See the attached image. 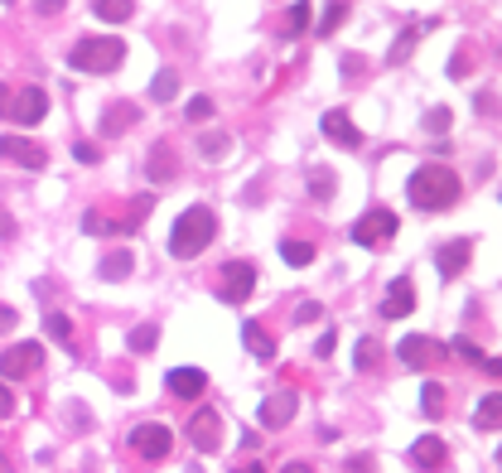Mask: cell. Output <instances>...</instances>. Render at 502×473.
I'll use <instances>...</instances> for the list:
<instances>
[{
  "mask_svg": "<svg viewBox=\"0 0 502 473\" xmlns=\"http://www.w3.org/2000/svg\"><path fill=\"white\" fill-rule=\"evenodd\" d=\"M213 236H218V218H213V208L193 203V208H184V213L174 218L170 256H174V261H193V256L203 252V246H213Z\"/></svg>",
  "mask_w": 502,
  "mask_h": 473,
  "instance_id": "obj_1",
  "label": "cell"
},
{
  "mask_svg": "<svg viewBox=\"0 0 502 473\" xmlns=\"http://www.w3.org/2000/svg\"><path fill=\"white\" fill-rule=\"evenodd\" d=\"M406 199H411V208H421V213H440V208H450L459 199V174L444 170V164H421L406 184Z\"/></svg>",
  "mask_w": 502,
  "mask_h": 473,
  "instance_id": "obj_2",
  "label": "cell"
},
{
  "mask_svg": "<svg viewBox=\"0 0 502 473\" xmlns=\"http://www.w3.org/2000/svg\"><path fill=\"white\" fill-rule=\"evenodd\" d=\"M68 63H73L78 73H116L126 63V44L121 39H78Z\"/></svg>",
  "mask_w": 502,
  "mask_h": 473,
  "instance_id": "obj_3",
  "label": "cell"
},
{
  "mask_svg": "<svg viewBox=\"0 0 502 473\" xmlns=\"http://www.w3.org/2000/svg\"><path fill=\"white\" fill-rule=\"evenodd\" d=\"M396 227H401V222H396L392 208H367V213L353 222V242L358 246H386L396 236Z\"/></svg>",
  "mask_w": 502,
  "mask_h": 473,
  "instance_id": "obj_4",
  "label": "cell"
},
{
  "mask_svg": "<svg viewBox=\"0 0 502 473\" xmlns=\"http://www.w3.org/2000/svg\"><path fill=\"white\" fill-rule=\"evenodd\" d=\"M39 363H44V348L39 343H15V348H5L0 353V377L5 382H30Z\"/></svg>",
  "mask_w": 502,
  "mask_h": 473,
  "instance_id": "obj_5",
  "label": "cell"
},
{
  "mask_svg": "<svg viewBox=\"0 0 502 473\" xmlns=\"http://www.w3.org/2000/svg\"><path fill=\"white\" fill-rule=\"evenodd\" d=\"M396 357H401L411 372H425V367L444 363V343H440V339H425V333H406V339L396 343Z\"/></svg>",
  "mask_w": 502,
  "mask_h": 473,
  "instance_id": "obj_6",
  "label": "cell"
},
{
  "mask_svg": "<svg viewBox=\"0 0 502 473\" xmlns=\"http://www.w3.org/2000/svg\"><path fill=\"white\" fill-rule=\"evenodd\" d=\"M131 450L141 454V459H150V464H160V459H170V450H174V430L170 425H135L131 430Z\"/></svg>",
  "mask_w": 502,
  "mask_h": 473,
  "instance_id": "obj_7",
  "label": "cell"
},
{
  "mask_svg": "<svg viewBox=\"0 0 502 473\" xmlns=\"http://www.w3.org/2000/svg\"><path fill=\"white\" fill-rule=\"evenodd\" d=\"M251 290H256V266H251V261H228L218 275V295L228 304H242Z\"/></svg>",
  "mask_w": 502,
  "mask_h": 473,
  "instance_id": "obj_8",
  "label": "cell"
},
{
  "mask_svg": "<svg viewBox=\"0 0 502 473\" xmlns=\"http://www.w3.org/2000/svg\"><path fill=\"white\" fill-rule=\"evenodd\" d=\"M49 116V92L44 88H15L10 97V116L5 121H20V126H39Z\"/></svg>",
  "mask_w": 502,
  "mask_h": 473,
  "instance_id": "obj_9",
  "label": "cell"
},
{
  "mask_svg": "<svg viewBox=\"0 0 502 473\" xmlns=\"http://www.w3.org/2000/svg\"><path fill=\"white\" fill-rule=\"evenodd\" d=\"M189 440H193V450H199V454H213L222 444V415L213 406H199V411H193V421H189Z\"/></svg>",
  "mask_w": 502,
  "mask_h": 473,
  "instance_id": "obj_10",
  "label": "cell"
},
{
  "mask_svg": "<svg viewBox=\"0 0 502 473\" xmlns=\"http://www.w3.org/2000/svg\"><path fill=\"white\" fill-rule=\"evenodd\" d=\"M0 160H15L24 170H49V150L24 135H0Z\"/></svg>",
  "mask_w": 502,
  "mask_h": 473,
  "instance_id": "obj_11",
  "label": "cell"
},
{
  "mask_svg": "<svg viewBox=\"0 0 502 473\" xmlns=\"http://www.w3.org/2000/svg\"><path fill=\"white\" fill-rule=\"evenodd\" d=\"M295 415H300V396H295V392H275V396L261 401L256 421L266 425V430H285L290 421H295Z\"/></svg>",
  "mask_w": 502,
  "mask_h": 473,
  "instance_id": "obj_12",
  "label": "cell"
},
{
  "mask_svg": "<svg viewBox=\"0 0 502 473\" xmlns=\"http://www.w3.org/2000/svg\"><path fill=\"white\" fill-rule=\"evenodd\" d=\"M319 131H324L333 145H343V150H358V145H362V131L353 126V116H348V111H324Z\"/></svg>",
  "mask_w": 502,
  "mask_h": 473,
  "instance_id": "obj_13",
  "label": "cell"
},
{
  "mask_svg": "<svg viewBox=\"0 0 502 473\" xmlns=\"http://www.w3.org/2000/svg\"><path fill=\"white\" fill-rule=\"evenodd\" d=\"M469 261H473V242L459 236V242H444L440 252H435V271L444 275V281H454V275H464Z\"/></svg>",
  "mask_w": 502,
  "mask_h": 473,
  "instance_id": "obj_14",
  "label": "cell"
},
{
  "mask_svg": "<svg viewBox=\"0 0 502 473\" xmlns=\"http://www.w3.org/2000/svg\"><path fill=\"white\" fill-rule=\"evenodd\" d=\"M411 464L421 468V473H435V468L450 464V450H444L440 435H421V440L411 444Z\"/></svg>",
  "mask_w": 502,
  "mask_h": 473,
  "instance_id": "obj_15",
  "label": "cell"
},
{
  "mask_svg": "<svg viewBox=\"0 0 502 473\" xmlns=\"http://www.w3.org/2000/svg\"><path fill=\"white\" fill-rule=\"evenodd\" d=\"M164 386H170L179 401H199V396L208 392V377H203L199 367H174L170 377H164Z\"/></svg>",
  "mask_w": 502,
  "mask_h": 473,
  "instance_id": "obj_16",
  "label": "cell"
},
{
  "mask_svg": "<svg viewBox=\"0 0 502 473\" xmlns=\"http://www.w3.org/2000/svg\"><path fill=\"white\" fill-rule=\"evenodd\" d=\"M135 126H141V107H135V102H111L102 111V131L107 135H126V131H135Z\"/></svg>",
  "mask_w": 502,
  "mask_h": 473,
  "instance_id": "obj_17",
  "label": "cell"
},
{
  "mask_svg": "<svg viewBox=\"0 0 502 473\" xmlns=\"http://www.w3.org/2000/svg\"><path fill=\"white\" fill-rule=\"evenodd\" d=\"M415 310V290H411V281L401 275V281H392L386 285V300H382V314L386 319H406Z\"/></svg>",
  "mask_w": 502,
  "mask_h": 473,
  "instance_id": "obj_18",
  "label": "cell"
},
{
  "mask_svg": "<svg viewBox=\"0 0 502 473\" xmlns=\"http://www.w3.org/2000/svg\"><path fill=\"white\" fill-rule=\"evenodd\" d=\"M150 179L155 184H170V179H179V155L170 141H160L155 150H150Z\"/></svg>",
  "mask_w": 502,
  "mask_h": 473,
  "instance_id": "obj_19",
  "label": "cell"
},
{
  "mask_svg": "<svg viewBox=\"0 0 502 473\" xmlns=\"http://www.w3.org/2000/svg\"><path fill=\"white\" fill-rule=\"evenodd\" d=\"M131 271H135L131 246H111V252L102 256V266H97V275H102V281H126Z\"/></svg>",
  "mask_w": 502,
  "mask_h": 473,
  "instance_id": "obj_20",
  "label": "cell"
},
{
  "mask_svg": "<svg viewBox=\"0 0 502 473\" xmlns=\"http://www.w3.org/2000/svg\"><path fill=\"white\" fill-rule=\"evenodd\" d=\"M444 353H459V357H469L473 367H483L488 377H502V363H497V357H483V348H473L469 339H454V343H444Z\"/></svg>",
  "mask_w": 502,
  "mask_h": 473,
  "instance_id": "obj_21",
  "label": "cell"
},
{
  "mask_svg": "<svg viewBox=\"0 0 502 473\" xmlns=\"http://www.w3.org/2000/svg\"><path fill=\"white\" fill-rule=\"evenodd\" d=\"M242 343L261 357V363H275V339H271V333L261 329V324H246V329H242Z\"/></svg>",
  "mask_w": 502,
  "mask_h": 473,
  "instance_id": "obj_22",
  "label": "cell"
},
{
  "mask_svg": "<svg viewBox=\"0 0 502 473\" xmlns=\"http://www.w3.org/2000/svg\"><path fill=\"white\" fill-rule=\"evenodd\" d=\"M92 15H102L107 24H121V20H131V15H135V0H97Z\"/></svg>",
  "mask_w": 502,
  "mask_h": 473,
  "instance_id": "obj_23",
  "label": "cell"
},
{
  "mask_svg": "<svg viewBox=\"0 0 502 473\" xmlns=\"http://www.w3.org/2000/svg\"><path fill=\"white\" fill-rule=\"evenodd\" d=\"M473 425H479V430H497V425H502V396H497V392L483 396V406L473 411Z\"/></svg>",
  "mask_w": 502,
  "mask_h": 473,
  "instance_id": "obj_24",
  "label": "cell"
},
{
  "mask_svg": "<svg viewBox=\"0 0 502 473\" xmlns=\"http://www.w3.org/2000/svg\"><path fill=\"white\" fill-rule=\"evenodd\" d=\"M150 208H155V193H141L135 203H126V232H135V227H145V218H150Z\"/></svg>",
  "mask_w": 502,
  "mask_h": 473,
  "instance_id": "obj_25",
  "label": "cell"
},
{
  "mask_svg": "<svg viewBox=\"0 0 502 473\" xmlns=\"http://www.w3.org/2000/svg\"><path fill=\"white\" fill-rule=\"evenodd\" d=\"M82 232L111 236V232H126V222H121V218H107V213H82Z\"/></svg>",
  "mask_w": 502,
  "mask_h": 473,
  "instance_id": "obj_26",
  "label": "cell"
},
{
  "mask_svg": "<svg viewBox=\"0 0 502 473\" xmlns=\"http://www.w3.org/2000/svg\"><path fill=\"white\" fill-rule=\"evenodd\" d=\"M444 406H450V401H444V386H440V382H425V386H421V411L435 421V415H444Z\"/></svg>",
  "mask_w": 502,
  "mask_h": 473,
  "instance_id": "obj_27",
  "label": "cell"
},
{
  "mask_svg": "<svg viewBox=\"0 0 502 473\" xmlns=\"http://www.w3.org/2000/svg\"><path fill=\"white\" fill-rule=\"evenodd\" d=\"M155 343H160V329L155 324H141V329L126 333V348H131V353H150Z\"/></svg>",
  "mask_w": 502,
  "mask_h": 473,
  "instance_id": "obj_28",
  "label": "cell"
},
{
  "mask_svg": "<svg viewBox=\"0 0 502 473\" xmlns=\"http://www.w3.org/2000/svg\"><path fill=\"white\" fill-rule=\"evenodd\" d=\"M174 92H179V73H174V68L155 73V82H150V97H155V102H174Z\"/></svg>",
  "mask_w": 502,
  "mask_h": 473,
  "instance_id": "obj_29",
  "label": "cell"
},
{
  "mask_svg": "<svg viewBox=\"0 0 502 473\" xmlns=\"http://www.w3.org/2000/svg\"><path fill=\"white\" fill-rule=\"evenodd\" d=\"M310 193H314L319 203H329L333 193H339V179H333L329 170H310Z\"/></svg>",
  "mask_w": 502,
  "mask_h": 473,
  "instance_id": "obj_30",
  "label": "cell"
},
{
  "mask_svg": "<svg viewBox=\"0 0 502 473\" xmlns=\"http://www.w3.org/2000/svg\"><path fill=\"white\" fill-rule=\"evenodd\" d=\"M348 15H353V10H348V5H329V10H324V15H319V20H314V30H319V34H324V39H329V34H333V30H339V24H343V20H348Z\"/></svg>",
  "mask_w": 502,
  "mask_h": 473,
  "instance_id": "obj_31",
  "label": "cell"
},
{
  "mask_svg": "<svg viewBox=\"0 0 502 473\" xmlns=\"http://www.w3.org/2000/svg\"><path fill=\"white\" fill-rule=\"evenodd\" d=\"M199 150H203L208 160L228 155V135H222V131H203V135H199Z\"/></svg>",
  "mask_w": 502,
  "mask_h": 473,
  "instance_id": "obj_32",
  "label": "cell"
},
{
  "mask_svg": "<svg viewBox=\"0 0 502 473\" xmlns=\"http://www.w3.org/2000/svg\"><path fill=\"white\" fill-rule=\"evenodd\" d=\"M281 256L290 261V266H310V261H314V246H310V242H285Z\"/></svg>",
  "mask_w": 502,
  "mask_h": 473,
  "instance_id": "obj_33",
  "label": "cell"
},
{
  "mask_svg": "<svg viewBox=\"0 0 502 473\" xmlns=\"http://www.w3.org/2000/svg\"><path fill=\"white\" fill-rule=\"evenodd\" d=\"M44 333H49V339H59V343H68V339H73V319H68V314H49Z\"/></svg>",
  "mask_w": 502,
  "mask_h": 473,
  "instance_id": "obj_34",
  "label": "cell"
},
{
  "mask_svg": "<svg viewBox=\"0 0 502 473\" xmlns=\"http://www.w3.org/2000/svg\"><path fill=\"white\" fill-rule=\"evenodd\" d=\"M421 126L430 131V135H440V131H450L454 126V116H450V107H435V111H425V121Z\"/></svg>",
  "mask_w": 502,
  "mask_h": 473,
  "instance_id": "obj_35",
  "label": "cell"
},
{
  "mask_svg": "<svg viewBox=\"0 0 502 473\" xmlns=\"http://www.w3.org/2000/svg\"><path fill=\"white\" fill-rule=\"evenodd\" d=\"M310 15H314V10H310V5H290V20H285V34H304V30H310Z\"/></svg>",
  "mask_w": 502,
  "mask_h": 473,
  "instance_id": "obj_36",
  "label": "cell"
},
{
  "mask_svg": "<svg viewBox=\"0 0 502 473\" xmlns=\"http://www.w3.org/2000/svg\"><path fill=\"white\" fill-rule=\"evenodd\" d=\"M376 357H382V343H376V339H362V343H358V367H362V372L376 367Z\"/></svg>",
  "mask_w": 502,
  "mask_h": 473,
  "instance_id": "obj_37",
  "label": "cell"
},
{
  "mask_svg": "<svg viewBox=\"0 0 502 473\" xmlns=\"http://www.w3.org/2000/svg\"><path fill=\"white\" fill-rule=\"evenodd\" d=\"M319 314H324V304H319V300H300V310H295V324H314Z\"/></svg>",
  "mask_w": 502,
  "mask_h": 473,
  "instance_id": "obj_38",
  "label": "cell"
},
{
  "mask_svg": "<svg viewBox=\"0 0 502 473\" xmlns=\"http://www.w3.org/2000/svg\"><path fill=\"white\" fill-rule=\"evenodd\" d=\"M411 49H415V34L406 30V34L396 39V49H392V63H406V59H411Z\"/></svg>",
  "mask_w": 502,
  "mask_h": 473,
  "instance_id": "obj_39",
  "label": "cell"
},
{
  "mask_svg": "<svg viewBox=\"0 0 502 473\" xmlns=\"http://www.w3.org/2000/svg\"><path fill=\"white\" fill-rule=\"evenodd\" d=\"M213 116V102H208V97H193L189 102V121H208Z\"/></svg>",
  "mask_w": 502,
  "mask_h": 473,
  "instance_id": "obj_40",
  "label": "cell"
},
{
  "mask_svg": "<svg viewBox=\"0 0 502 473\" xmlns=\"http://www.w3.org/2000/svg\"><path fill=\"white\" fill-rule=\"evenodd\" d=\"M10 415H15V396H10V386L0 382V421H10Z\"/></svg>",
  "mask_w": 502,
  "mask_h": 473,
  "instance_id": "obj_41",
  "label": "cell"
},
{
  "mask_svg": "<svg viewBox=\"0 0 502 473\" xmlns=\"http://www.w3.org/2000/svg\"><path fill=\"white\" fill-rule=\"evenodd\" d=\"M15 232H20V222L10 218L5 208H0V242H10V236H15Z\"/></svg>",
  "mask_w": 502,
  "mask_h": 473,
  "instance_id": "obj_42",
  "label": "cell"
},
{
  "mask_svg": "<svg viewBox=\"0 0 502 473\" xmlns=\"http://www.w3.org/2000/svg\"><path fill=\"white\" fill-rule=\"evenodd\" d=\"M343 473H376V468H372L367 454H358V459H348V464H343Z\"/></svg>",
  "mask_w": 502,
  "mask_h": 473,
  "instance_id": "obj_43",
  "label": "cell"
},
{
  "mask_svg": "<svg viewBox=\"0 0 502 473\" xmlns=\"http://www.w3.org/2000/svg\"><path fill=\"white\" fill-rule=\"evenodd\" d=\"M20 324V314L15 310H10V304H0V333H10V329H15Z\"/></svg>",
  "mask_w": 502,
  "mask_h": 473,
  "instance_id": "obj_44",
  "label": "cell"
},
{
  "mask_svg": "<svg viewBox=\"0 0 502 473\" xmlns=\"http://www.w3.org/2000/svg\"><path fill=\"white\" fill-rule=\"evenodd\" d=\"M333 343H339V333H333V329H329V333H324V339H319V343H314V353H319V357H329V353H333Z\"/></svg>",
  "mask_w": 502,
  "mask_h": 473,
  "instance_id": "obj_45",
  "label": "cell"
},
{
  "mask_svg": "<svg viewBox=\"0 0 502 473\" xmlns=\"http://www.w3.org/2000/svg\"><path fill=\"white\" fill-rule=\"evenodd\" d=\"M469 53H473L469 44H464V49H459V59H454V68H450V73H454V78H464V73H469Z\"/></svg>",
  "mask_w": 502,
  "mask_h": 473,
  "instance_id": "obj_46",
  "label": "cell"
},
{
  "mask_svg": "<svg viewBox=\"0 0 502 473\" xmlns=\"http://www.w3.org/2000/svg\"><path fill=\"white\" fill-rule=\"evenodd\" d=\"M10 97H15V88H10V82H0V121L10 116Z\"/></svg>",
  "mask_w": 502,
  "mask_h": 473,
  "instance_id": "obj_47",
  "label": "cell"
},
{
  "mask_svg": "<svg viewBox=\"0 0 502 473\" xmlns=\"http://www.w3.org/2000/svg\"><path fill=\"white\" fill-rule=\"evenodd\" d=\"M73 155H78V160H82V164H92V160H97V145H88V141H82V145H78V150H73Z\"/></svg>",
  "mask_w": 502,
  "mask_h": 473,
  "instance_id": "obj_48",
  "label": "cell"
},
{
  "mask_svg": "<svg viewBox=\"0 0 502 473\" xmlns=\"http://www.w3.org/2000/svg\"><path fill=\"white\" fill-rule=\"evenodd\" d=\"M281 473H314V468H310V464H285Z\"/></svg>",
  "mask_w": 502,
  "mask_h": 473,
  "instance_id": "obj_49",
  "label": "cell"
},
{
  "mask_svg": "<svg viewBox=\"0 0 502 473\" xmlns=\"http://www.w3.org/2000/svg\"><path fill=\"white\" fill-rule=\"evenodd\" d=\"M237 473H266V468H261V464H246V468H237Z\"/></svg>",
  "mask_w": 502,
  "mask_h": 473,
  "instance_id": "obj_50",
  "label": "cell"
},
{
  "mask_svg": "<svg viewBox=\"0 0 502 473\" xmlns=\"http://www.w3.org/2000/svg\"><path fill=\"white\" fill-rule=\"evenodd\" d=\"M0 473H10V459L5 454H0Z\"/></svg>",
  "mask_w": 502,
  "mask_h": 473,
  "instance_id": "obj_51",
  "label": "cell"
}]
</instances>
